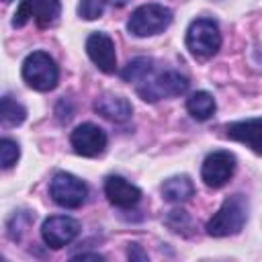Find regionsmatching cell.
<instances>
[{"mask_svg":"<svg viewBox=\"0 0 262 262\" xmlns=\"http://www.w3.org/2000/svg\"><path fill=\"white\" fill-rule=\"evenodd\" d=\"M29 4H31L35 23L41 29L51 27L59 16V8H61L59 0H29Z\"/></svg>","mask_w":262,"mask_h":262,"instance_id":"cell-16","label":"cell"},{"mask_svg":"<svg viewBox=\"0 0 262 262\" xmlns=\"http://www.w3.org/2000/svg\"><path fill=\"white\" fill-rule=\"evenodd\" d=\"M0 119H2V125L16 127L27 119V108L6 94L2 96V102H0Z\"/></svg>","mask_w":262,"mask_h":262,"instance_id":"cell-18","label":"cell"},{"mask_svg":"<svg viewBox=\"0 0 262 262\" xmlns=\"http://www.w3.org/2000/svg\"><path fill=\"white\" fill-rule=\"evenodd\" d=\"M78 233H80V223L68 215H51L41 225V237L53 250H59L70 242H74Z\"/></svg>","mask_w":262,"mask_h":262,"instance_id":"cell-8","label":"cell"},{"mask_svg":"<svg viewBox=\"0 0 262 262\" xmlns=\"http://www.w3.org/2000/svg\"><path fill=\"white\" fill-rule=\"evenodd\" d=\"M186 47L196 57H211L221 47V31L211 18H194L186 29Z\"/></svg>","mask_w":262,"mask_h":262,"instance_id":"cell-5","label":"cell"},{"mask_svg":"<svg viewBox=\"0 0 262 262\" xmlns=\"http://www.w3.org/2000/svg\"><path fill=\"white\" fill-rule=\"evenodd\" d=\"M23 80L39 92H49L59 82V68L55 59L45 51H33L23 61Z\"/></svg>","mask_w":262,"mask_h":262,"instance_id":"cell-2","label":"cell"},{"mask_svg":"<svg viewBox=\"0 0 262 262\" xmlns=\"http://www.w3.org/2000/svg\"><path fill=\"white\" fill-rule=\"evenodd\" d=\"M235 172V156L225 149L211 151L201 166V178L209 188L225 186Z\"/></svg>","mask_w":262,"mask_h":262,"instance_id":"cell-7","label":"cell"},{"mask_svg":"<svg viewBox=\"0 0 262 262\" xmlns=\"http://www.w3.org/2000/svg\"><path fill=\"white\" fill-rule=\"evenodd\" d=\"M227 137L248 145L254 154L262 156V119H248L227 125Z\"/></svg>","mask_w":262,"mask_h":262,"instance_id":"cell-12","label":"cell"},{"mask_svg":"<svg viewBox=\"0 0 262 262\" xmlns=\"http://www.w3.org/2000/svg\"><path fill=\"white\" fill-rule=\"evenodd\" d=\"M248 221V201L244 194H233L223 201L219 211L207 221V233L213 237L235 235Z\"/></svg>","mask_w":262,"mask_h":262,"instance_id":"cell-1","label":"cell"},{"mask_svg":"<svg viewBox=\"0 0 262 262\" xmlns=\"http://www.w3.org/2000/svg\"><path fill=\"white\" fill-rule=\"evenodd\" d=\"M104 194H106L108 203H113L115 207H121V209H131L141 199V190L135 184H131L123 176H115V174L104 180Z\"/></svg>","mask_w":262,"mask_h":262,"instance_id":"cell-11","label":"cell"},{"mask_svg":"<svg viewBox=\"0 0 262 262\" xmlns=\"http://www.w3.org/2000/svg\"><path fill=\"white\" fill-rule=\"evenodd\" d=\"M217 104H215V98L213 94L205 92V90H196L192 92L188 98H186V111L190 113L192 119L196 121H207L213 117Z\"/></svg>","mask_w":262,"mask_h":262,"instance_id":"cell-15","label":"cell"},{"mask_svg":"<svg viewBox=\"0 0 262 262\" xmlns=\"http://www.w3.org/2000/svg\"><path fill=\"white\" fill-rule=\"evenodd\" d=\"M49 196L63 209H78L88 196V186L74 174L57 172L49 184Z\"/></svg>","mask_w":262,"mask_h":262,"instance_id":"cell-6","label":"cell"},{"mask_svg":"<svg viewBox=\"0 0 262 262\" xmlns=\"http://www.w3.org/2000/svg\"><path fill=\"white\" fill-rule=\"evenodd\" d=\"M18 156H20V147H18L16 141H12L8 137L0 139V164H2L4 170L12 168L18 160Z\"/></svg>","mask_w":262,"mask_h":262,"instance_id":"cell-19","label":"cell"},{"mask_svg":"<svg viewBox=\"0 0 262 262\" xmlns=\"http://www.w3.org/2000/svg\"><path fill=\"white\" fill-rule=\"evenodd\" d=\"M86 53L100 72L115 74L117 53H115V43L106 33H92L86 39Z\"/></svg>","mask_w":262,"mask_h":262,"instance_id":"cell-10","label":"cell"},{"mask_svg":"<svg viewBox=\"0 0 262 262\" xmlns=\"http://www.w3.org/2000/svg\"><path fill=\"white\" fill-rule=\"evenodd\" d=\"M135 90L145 102H158L162 98L184 94L188 90V80L180 72L170 70V72H162V74H156V76L151 74L143 82L135 84Z\"/></svg>","mask_w":262,"mask_h":262,"instance_id":"cell-4","label":"cell"},{"mask_svg":"<svg viewBox=\"0 0 262 262\" xmlns=\"http://www.w3.org/2000/svg\"><path fill=\"white\" fill-rule=\"evenodd\" d=\"M2 2H12V0H2Z\"/></svg>","mask_w":262,"mask_h":262,"instance_id":"cell-25","label":"cell"},{"mask_svg":"<svg viewBox=\"0 0 262 262\" xmlns=\"http://www.w3.org/2000/svg\"><path fill=\"white\" fill-rule=\"evenodd\" d=\"M70 143L78 156L96 158L106 147V133L94 123H82L72 131Z\"/></svg>","mask_w":262,"mask_h":262,"instance_id":"cell-9","label":"cell"},{"mask_svg":"<svg viewBox=\"0 0 262 262\" xmlns=\"http://www.w3.org/2000/svg\"><path fill=\"white\" fill-rule=\"evenodd\" d=\"M74 260H96V262H102L104 258L100 254H80V256H74Z\"/></svg>","mask_w":262,"mask_h":262,"instance_id":"cell-23","label":"cell"},{"mask_svg":"<svg viewBox=\"0 0 262 262\" xmlns=\"http://www.w3.org/2000/svg\"><path fill=\"white\" fill-rule=\"evenodd\" d=\"M162 194L168 203H184L194 194V184L188 176H172L164 180L162 184Z\"/></svg>","mask_w":262,"mask_h":262,"instance_id":"cell-14","label":"cell"},{"mask_svg":"<svg viewBox=\"0 0 262 262\" xmlns=\"http://www.w3.org/2000/svg\"><path fill=\"white\" fill-rule=\"evenodd\" d=\"M94 111L98 115H102L104 119H111L115 123H125V121L131 119L133 106L125 96L104 92L94 100Z\"/></svg>","mask_w":262,"mask_h":262,"instance_id":"cell-13","label":"cell"},{"mask_svg":"<svg viewBox=\"0 0 262 262\" xmlns=\"http://www.w3.org/2000/svg\"><path fill=\"white\" fill-rule=\"evenodd\" d=\"M108 4H113V6H125L129 0H106Z\"/></svg>","mask_w":262,"mask_h":262,"instance_id":"cell-24","label":"cell"},{"mask_svg":"<svg viewBox=\"0 0 262 262\" xmlns=\"http://www.w3.org/2000/svg\"><path fill=\"white\" fill-rule=\"evenodd\" d=\"M104 2L106 0H80L78 4V14L86 20H94L102 14L104 10Z\"/></svg>","mask_w":262,"mask_h":262,"instance_id":"cell-21","label":"cell"},{"mask_svg":"<svg viewBox=\"0 0 262 262\" xmlns=\"http://www.w3.org/2000/svg\"><path fill=\"white\" fill-rule=\"evenodd\" d=\"M172 23V10L164 4H141L137 6L129 20H127V31L135 37H149V35H158L164 29H168Z\"/></svg>","mask_w":262,"mask_h":262,"instance_id":"cell-3","label":"cell"},{"mask_svg":"<svg viewBox=\"0 0 262 262\" xmlns=\"http://www.w3.org/2000/svg\"><path fill=\"white\" fill-rule=\"evenodd\" d=\"M166 225H168L172 231L180 233V231H184V229H190L192 221H190V217H188L186 211H182V209H174V211H170V215L166 217Z\"/></svg>","mask_w":262,"mask_h":262,"instance_id":"cell-20","label":"cell"},{"mask_svg":"<svg viewBox=\"0 0 262 262\" xmlns=\"http://www.w3.org/2000/svg\"><path fill=\"white\" fill-rule=\"evenodd\" d=\"M127 256H129L131 260H147V254H145V252H141V248H139L137 244H131V246H129Z\"/></svg>","mask_w":262,"mask_h":262,"instance_id":"cell-22","label":"cell"},{"mask_svg":"<svg viewBox=\"0 0 262 262\" xmlns=\"http://www.w3.org/2000/svg\"><path fill=\"white\" fill-rule=\"evenodd\" d=\"M154 74V63L151 59L147 57H135L131 59L123 70H121V78L125 82H133V84H139L143 82L145 78H149Z\"/></svg>","mask_w":262,"mask_h":262,"instance_id":"cell-17","label":"cell"}]
</instances>
